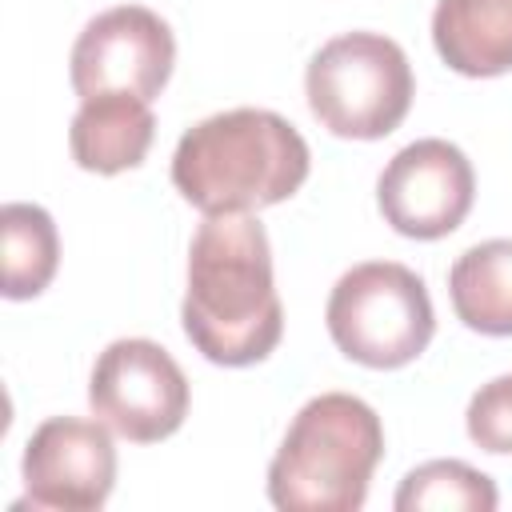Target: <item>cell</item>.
Wrapping results in <instances>:
<instances>
[{"label":"cell","instance_id":"cell-1","mask_svg":"<svg viewBox=\"0 0 512 512\" xmlns=\"http://www.w3.org/2000/svg\"><path fill=\"white\" fill-rule=\"evenodd\" d=\"M192 348L224 368L272 356L284 336V308L272 280L268 232L252 212L204 216L188 248V292L180 304Z\"/></svg>","mask_w":512,"mask_h":512},{"label":"cell","instance_id":"cell-2","mask_svg":"<svg viewBox=\"0 0 512 512\" xmlns=\"http://www.w3.org/2000/svg\"><path fill=\"white\" fill-rule=\"evenodd\" d=\"M304 136L268 108H228L192 124L172 152L176 192L204 216L260 212L308 180Z\"/></svg>","mask_w":512,"mask_h":512},{"label":"cell","instance_id":"cell-3","mask_svg":"<svg viewBox=\"0 0 512 512\" xmlns=\"http://www.w3.org/2000/svg\"><path fill=\"white\" fill-rule=\"evenodd\" d=\"M380 456L384 424L372 404L320 392L292 416L268 464V500L280 512H356Z\"/></svg>","mask_w":512,"mask_h":512},{"label":"cell","instance_id":"cell-4","mask_svg":"<svg viewBox=\"0 0 512 512\" xmlns=\"http://www.w3.org/2000/svg\"><path fill=\"white\" fill-rule=\"evenodd\" d=\"M304 92L312 116L332 136L380 140L408 116L416 84L396 40L380 32H344L308 60Z\"/></svg>","mask_w":512,"mask_h":512},{"label":"cell","instance_id":"cell-5","mask_svg":"<svg viewBox=\"0 0 512 512\" xmlns=\"http://www.w3.org/2000/svg\"><path fill=\"white\" fill-rule=\"evenodd\" d=\"M324 320L332 344L364 368H404L436 332L424 280L396 260L348 268L328 296Z\"/></svg>","mask_w":512,"mask_h":512},{"label":"cell","instance_id":"cell-6","mask_svg":"<svg viewBox=\"0 0 512 512\" xmlns=\"http://www.w3.org/2000/svg\"><path fill=\"white\" fill-rule=\"evenodd\" d=\"M88 404L92 416L116 436L132 444H156L188 416V376L156 340L124 336L96 356Z\"/></svg>","mask_w":512,"mask_h":512},{"label":"cell","instance_id":"cell-7","mask_svg":"<svg viewBox=\"0 0 512 512\" xmlns=\"http://www.w3.org/2000/svg\"><path fill=\"white\" fill-rule=\"evenodd\" d=\"M68 76L80 100L124 92L156 100L176 64L172 28L144 4H116L84 24L72 44Z\"/></svg>","mask_w":512,"mask_h":512},{"label":"cell","instance_id":"cell-8","mask_svg":"<svg viewBox=\"0 0 512 512\" xmlns=\"http://www.w3.org/2000/svg\"><path fill=\"white\" fill-rule=\"evenodd\" d=\"M476 200V172L468 156L440 140H416L400 148L380 180H376V204L384 224L408 240H440L464 224Z\"/></svg>","mask_w":512,"mask_h":512},{"label":"cell","instance_id":"cell-9","mask_svg":"<svg viewBox=\"0 0 512 512\" xmlns=\"http://www.w3.org/2000/svg\"><path fill=\"white\" fill-rule=\"evenodd\" d=\"M104 420L52 416L24 444V488L32 508L96 512L116 484V448Z\"/></svg>","mask_w":512,"mask_h":512},{"label":"cell","instance_id":"cell-10","mask_svg":"<svg viewBox=\"0 0 512 512\" xmlns=\"http://www.w3.org/2000/svg\"><path fill=\"white\" fill-rule=\"evenodd\" d=\"M156 136V116L148 100L124 96V92H104L80 104L68 128V148L72 160L84 172L96 176H116L124 168H136Z\"/></svg>","mask_w":512,"mask_h":512},{"label":"cell","instance_id":"cell-11","mask_svg":"<svg viewBox=\"0 0 512 512\" xmlns=\"http://www.w3.org/2000/svg\"><path fill=\"white\" fill-rule=\"evenodd\" d=\"M432 44L460 76L512 72V0H436Z\"/></svg>","mask_w":512,"mask_h":512},{"label":"cell","instance_id":"cell-12","mask_svg":"<svg viewBox=\"0 0 512 512\" xmlns=\"http://www.w3.org/2000/svg\"><path fill=\"white\" fill-rule=\"evenodd\" d=\"M456 316L484 336H512V240H484L456 256L448 272Z\"/></svg>","mask_w":512,"mask_h":512},{"label":"cell","instance_id":"cell-13","mask_svg":"<svg viewBox=\"0 0 512 512\" xmlns=\"http://www.w3.org/2000/svg\"><path fill=\"white\" fill-rule=\"evenodd\" d=\"M60 264V236L52 216L40 204L12 200L0 208V268H4V296L32 300L40 296Z\"/></svg>","mask_w":512,"mask_h":512},{"label":"cell","instance_id":"cell-14","mask_svg":"<svg viewBox=\"0 0 512 512\" xmlns=\"http://www.w3.org/2000/svg\"><path fill=\"white\" fill-rule=\"evenodd\" d=\"M496 484L480 468L464 460H428L412 468L396 488V512H424V508H460V512H492Z\"/></svg>","mask_w":512,"mask_h":512},{"label":"cell","instance_id":"cell-15","mask_svg":"<svg viewBox=\"0 0 512 512\" xmlns=\"http://www.w3.org/2000/svg\"><path fill=\"white\" fill-rule=\"evenodd\" d=\"M464 424L476 448L496 452V456L512 452V372L480 384V392L468 400Z\"/></svg>","mask_w":512,"mask_h":512}]
</instances>
